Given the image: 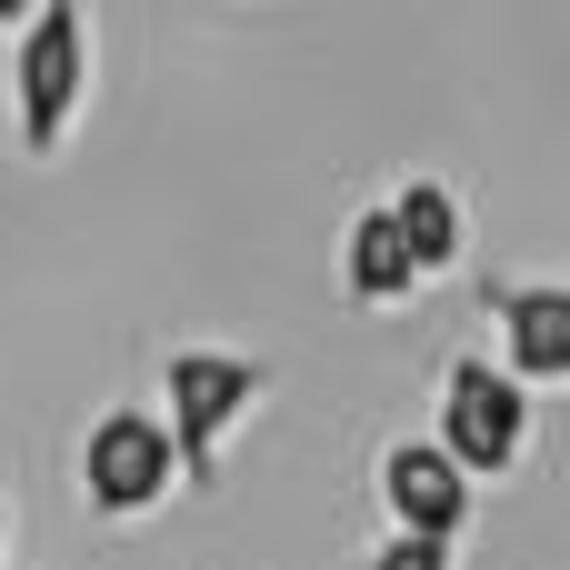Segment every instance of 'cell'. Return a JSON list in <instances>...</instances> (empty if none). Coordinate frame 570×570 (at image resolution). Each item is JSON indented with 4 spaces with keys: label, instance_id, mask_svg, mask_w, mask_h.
<instances>
[{
    "label": "cell",
    "instance_id": "6",
    "mask_svg": "<svg viewBox=\"0 0 570 570\" xmlns=\"http://www.w3.org/2000/svg\"><path fill=\"white\" fill-rule=\"evenodd\" d=\"M481 301L501 321V371L521 391H561L570 381V281H501Z\"/></svg>",
    "mask_w": 570,
    "mask_h": 570
},
{
    "label": "cell",
    "instance_id": "1",
    "mask_svg": "<svg viewBox=\"0 0 570 570\" xmlns=\"http://www.w3.org/2000/svg\"><path fill=\"white\" fill-rule=\"evenodd\" d=\"M100 50H90V0H30V20L10 30V140L20 160H60L80 110H90Z\"/></svg>",
    "mask_w": 570,
    "mask_h": 570
},
{
    "label": "cell",
    "instance_id": "8",
    "mask_svg": "<svg viewBox=\"0 0 570 570\" xmlns=\"http://www.w3.org/2000/svg\"><path fill=\"white\" fill-rule=\"evenodd\" d=\"M381 210H391V230H401V250H411V271H421V281H441V271L461 261V240H471L461 190H451V180H431V170H411Z\"/></svg>",
    "mask_w": 570,
    "mask_h": 570
},
{
    "label": "cell",
    "instance_id": "3",
    "mask_svg": "<svg viewBox=\"0 0 570 570\" xmlns=\"http://www.w3.org/2000/svg\"><path fill=\"white\" fill-rule=\"evenodd\" d=\"M431 441H441L471 481H511V471L531 461V391H521L501 361L461 351V361H441V421H431Z\"/></svg>",
    "mask_w": 570,
    "mask_h": 570
},
{
    "label": "cell",
    "instance_id": "10",
    "mask_svg": "<svg viewBox=\"0 0 570 570\" xmlns=\"http://www.w3.org/2000/svg\"><path fill=\"white\" fill-rule=\"evenodd\" d=\"M20 20H30V0H0V40H10V30H20Z\"/></svg>",
    "mask_w": 570,
    "mask_h": 570
},
{
    "label": "cell",
    "instance_id": "7",
    "mask_svg": "<svg viewBox=\"0 0 570 570\" xmlns=\"http://www.w3.org/2000/svg\"><path fill=\"white\" fill-rule=\"evenodd\" d=\"M341 301L351 311H411L421 301V271H411V250H401V230H391L381 200L341 230Z\"/></svg>",
    "mask_w": 570,
    "mask_h": 570
},
{
    "label": "cell",
    "instance_id": "11",
    "mask_svg": "<svg viewBox=\"0 0 570 570\" xmlns=\"http://www.w3.org/2000/svg\"><path fill=\"white\" fill-rule=\"evenodd\" d=\"M0 551H10V501H0Z\"/></svg>",
    "mask_w": 570,
    "mask_h": 570
},
{
    "label": "cell",
    "instance_id": "2",
    "mask_svg": "<svg viewBox=\"0 0 570 570\" xmlns=\"http://www.w3.org/2000/svg\"><path fill=\"white\" fill-rule=\"evenodd\" d=\"M160 391H170V451H180V481H210L220 471V451H230V431L271 401V371L250 361V351H220V341H180L170 361H160Z\"/></svg>",
    "mask_w": 570,
    "mask_h": 570
},
{
    "label": "cell",
    "instance_id": "4",
    "mask_svg": "<svg viewBox=\"0 0 570 570\" xmlns=\"http://www.w3.org/2000/svg\"><path fill=\"white\" fill-rule=\"evenodd\" d=\"M170 491H180V451H170L160 411L110 401V411L80 431V501H90L100 521H150Z\"/></svg>",
    "mask_w": 570,
    "mask_h": 570
},
{
    "label": "cell",
    "instance_id": "5",
    "mask_svg": "<svg viewBox=\"0 0 570 570\" xmlns=\"http://www.w3.org/2000/svg\"><path fill=\"white\" fill-rule=\"evenodd\" d=\"M371 491H381V521L391 531H421V541H461L471 531V501H481V481L441 441H391L381 471H371Z\"/></svg>",
    "mask_w": 570,
    "mask_h": 570
},
{
    "label": "cell",
    "instance_id": "9",
    "mask_svg": "<svg viewBox=\"0 0 570 570\" xmlns=\"http://www.w3.org/2000/svg\"><path fill=\"white\" fill-rule=\"evenodd\" d=\"M451 551H461V541H421V531H391V541L371 551V570H451Z\"/></svg>",
    "mask_w": 570,
    "mask_h": 570
}]
</instances>
